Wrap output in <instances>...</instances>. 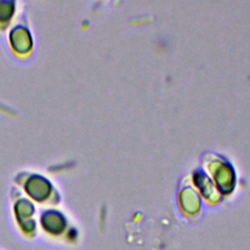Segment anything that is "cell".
Listing matches in <instances>:
<instances>
[{
	"label": "cell",
	"mask_w": 250,
	"mask_h": 250,
	"mask_svg": "<svg viewBox=\"0 0 250 250\" xmlns=\"http://www.w3.org/2000/svg\"><path fill=\"white\" fill-rule=\"evenodd\" d=\"M43 224L48 230L53 231L55 233L60 232L63 229V222L62 217L55 213L46 214V218L43 219Z\"/></svg>",
	"instance_id": "cell-1"
}]
</instances>
